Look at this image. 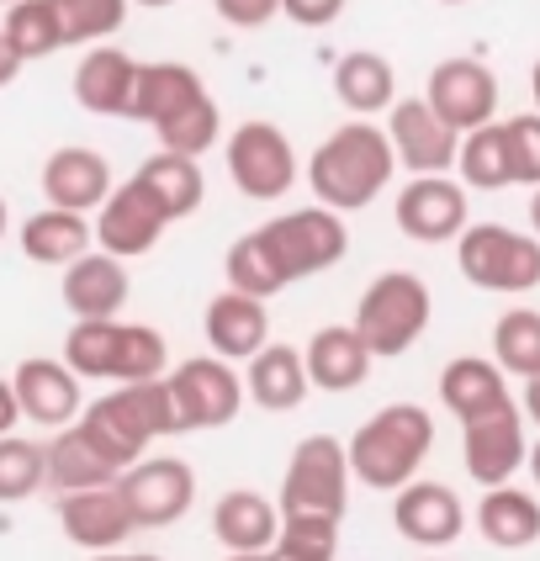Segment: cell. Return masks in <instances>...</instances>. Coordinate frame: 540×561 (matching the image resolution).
<instances>
[{
	"instance_id": "6da1fadb",
	"label": "cell",
	"mask_w": 540,
	"mask_h": 561,
	"mask_svg": "<svg viewBox=\"0 0 540 561\" xmlns=\"http://www.w3.org/2000/svg\"><path fill=\"white\" fill-rule=\"evenodd\" d=\"M398 170L403 164H398V149H392L387 127L355 117V123L334 127L313 149V159H308V186H313L318 207L360 213V207H371L381 191L392 186Z\"/></svg>"
},
{
	"instance_id": "7a4b0ae2",
	"label": "cell",
	"mask_w": 540,
	"mask_h": 561,
	"mask_svg": "<svg viewBox=\"0 0 540 561\" xmlns=\"http://www.w3.org/2000/svg\"><path fill=\"white\" fill-rule=\"evenodd\" d=\"M429 450H435V419H429V408L387 403L349 439V471L371 493H398V488H409L413 477H418Z\"/></svg>"
},
{
	"instance_id": "3957f363",
	"label": "cell",
	"mask_w": 540,
	"mask_h": 561,
	"mask_svg": "<svg viewBox=\"0 0 540 561\" xmlns=\"http://www.w3.org/2000/svg\"><path fill=\"white\" fill-rule=\"evenodd\" d=\"M80 424L95 435V445L117 461V467H133L149 456V445L159 435H181V413H175V392H170V376L159 381H123L117 392L95 398Z\"/></svg>"
},
{
	"instance_id": "277c9868",
	"label": "cell",
	"mask_w": 540,
	"mask_h": 561,
	"mask_svg": "<svg viewBox=\"0 0 540 561\" xmlns=\"http://www.w3.org/2000/svg\"><path fill=\"white\" fill-rule=\"evenodd\" d=\"M429 312H435V297H429V286L413 276V271H381V276L360 291L355 334L366 340V350H371L377 360H398V355H409L413 340L429 329Z\"/></svg>"
},
{
	"instance_id": "5b68a950",
	"label": "cell",
	"mask_w": 540,
	"mask_h": 561,
	"mask_svg": "<svg viewBox=\"0 0 540 561\" xmlns=\"http://www.w3.org/2000/svg\"><path fill=\"white\" fill-rule=\"evenodd\" d=\"M349 445L334 435H308L282 477V519H345L349 503Z\"/></svg>"
},
{
	"instance_id": "8992f818",
	"label": "cell",
	"mask_w": 540,
	"mask_h": 561,
	"mask_svg": "<svg viewBox=\"0 0 540 561\" xmlns=\"http://www.w3.org/2000/svg\"><path fill=\"white\" fill-rule=\"evenodd\" d=\"M456 265L482 291L525 297L540 286V239L508 228V222H472L456 244Z\"/></svg>"
},
{
	"instance_id": "52a82bcc",
	"label": "cell",
	"mask_w": 540,
	"mask_h": 561,
	"mask_svg": "<svg viewBox=\"0 0 540 561\" xmlns=\"http://www.w3.org/2000/svg\"><path fill=\"white\" fill-rule=\"evenodd\" d=\"M260 239H265V250L276 254L286 286H291V280H308V276H323V271H334L349 254L345 213H334V207H297V213H282V218H271L260 228Z\"/></svg>"
},
{
	"instance_id": "ba28073f",
	"label": "cell",
	"mask_w": 540,
	"mask_h": 561,
	"mask_svg": "<svg viewBox=\"0 0 540 561\" xmlns=\"http://www.w3.org/2000/svg\"><path fill=\"white\" fill-rule=\"evenodd\" d=\"M302 175L297 149L276 123H244L228 138V181L250 202H282L291 181Z\"/></svg>"
},
{
	"instance_id": "9c48e42d",
	"label": "cell",
	"mask_w": 540,
	"mask_h": 561,
	"mask_svg": "<svg viewBox=\"0 0 540 561\" xmlns=\"http://www.w3.org/2000/svg\"><path fill=\"white\" fill-rule=\"evenodd\" d=\"M170 392H175V413H181V435L186 430H222L239 419L244 408V376L233 371V360L222 355H191L170 371Z\"/></svg>"
},
{
	"instance_id": "30bf717a",
	"label": "cell",
	"mask_w": 540,
	"mask_h": 561,
	"mask_svg": "<svg viewBox=\"0 0 540 561\" xmlns=\"http://www.w3.org/2000/svg\"><path fill=\"white\" fill-rule=\"evenodd\" d=\"M117 493L138 530H170L196 503V471L181 456H143L117 477Z\"/></svg>"
},
{
	"instance_id": "8fae6325",
	"label": "cell",
	"mask_w": 540,
	"mask_h": 561,
	"mask_svg": "<svg viewBox=\"0 0 540 561\" xmlns=\"http://www.w3.org/2000/svg\"><path fill=\"white\" fill-rule=\"evenodd\" d=\"M525 424L530 419L519 403L493 408L472 424H461V456H467V477L476 488H504V482H514V471H525V461H530Z\"/></svg>"
},
{
	"instance_id": "7c38bea8",
	"label": "cell",
	"mask_w": 540,
	"mask_h": 561,
	"mask_svg": "<svg viewBox=\"0 0 540 561\" xmlns=\"http://www.w3.org/2000/svg\"><path fill=\"white\" fill-rule=\"evenodd\" d=\"M424 101L467 138V133H476V127H487L498 117V75H493L482 59L456 54V59H440L429 69Z\"/></svg>"
},
{
	"instance_id": "4fadbf2b",
	"label": "cell",
	"mask_w": 540,
	"mask_h": 561,
	"mask_svg": "<svg viewBox=\"0 0 540 561\" xmlns=\"http://www.w3.org/2000/svg\"><path fill=\"white\" fill-rule=\"evenodd\" d=\"M387 138L398 149V164L413 175H445L461 159V133L445 123L424 95H409L387 112Z\"/></svg>"
},
{
	"instance_id": "5bb4252c",
	"label": "cell",
	"mask_w": 540,
	"mask_h": 561,
	"mask_svg": "<svg viewBox=\"0 0 540 561\" xmlns=\"http://www.w3.org/2000/svg\"><path fill=\"white\" fill-rule=\"evenodd\" d=\"M467 186L450 175H413L409 186L398 191L392 218L403 228V239L413 244H450L467 233Z\"/></svg>"
},
{
	"instance_id": "9a60e30c",
	"label": "cell",
	"mask_w": 540,
	"mask_h": 561,
	"mask_svg": "<svg viewBox=\"0 0 540 561\" xmlns=\"http://www.w3.org/2000/svg\"><path fill=\"white\" fill-rule=\"evenodd\" d=\"M164 228H170V213L154 202V191L133 175V181H123L101 202V213H95V244L106 254H117V260H133V254L154 250Z\"/></svg>"
},
{
	"instance_id": "2e32d148",
	"label": "cell",
	"mask_w": 540,
	"mask_h": 561,
	"mask_svg": "<svg viewBox=\"0 0 540 561\" xmlns=\"http://www.w3.org/2000/svg\"><path fill=\"white\" fill-rule=\"evenodd\" d=\"M392 525H398V535L409 546L445 551L450 540H461V530H467V508H461V499L445 482L413 477L409 488H398V499H392Z\"/></svg>"
},
{
	"instance_id": "e0dca14e",
	"label": "cell",
	"mask_w": 540,
	"mask_h": 561,
	"mask_svg": "<svg viewBox=\"0 0 540 561\" xmlns=\"http://www.w3.org/2000/svg\"><path fill=\"white\" fill-rule=\"evenodd\" d=\"M117 191L112 181V164L106 154H95L85 144H64L43 159V196L48 207H64V213H101V202Z\"/></svg>"
},
{
	"instance_id": "ac0fdd59",
	"label": "cell",
	"mask_w": 540,
	"mask_h": 561,
	"mask_svg": "<svg viewBox=\"0 0 540 561\" xmlns=\"http://www.w3.org/2000/svg\"><path fill=\"white\" fill-rule=\"evenodd\" d=\"M11 387H16V403H22V419L32 424H48V430H64V424H74L85 408H80V376L69 371V360H54V355H27L16 376H11Z\"/></svg>"
},
{
	"instance_id": "d6986e66",
	"label": "cell",
	"mask_w": 540,
	"mask_h": 561,
	"mask_svg": "<svg viewBox=\"0 0 540 561\" xmlns=\"http://www.w3.org/2000/svg\"><path fill=\"white\" fill-rule=\"evenodd\" d=\"M59 530L80 551H117L138 530L127 514L117 482L112 488H85V493H59Z\"/></svg>"
},
{
	"instance_id": "ffe728a7",
	"label": "cell",
	"mask_w": 540,
	"mask_h": 561,
	"mask_svg": "<svg viewBox=\"0 0 540 561\" xmlns=\"http://www.w3.org/2000/svg\"><path fill=\"white\" fill-rule=\"evenodd\" d=\"M138 69L143 64L112 48V43H95L85 59L74 64V101L91 112V117H133V101H138Z\"/></svg>"
},
{
	"instance_id": "44dd1931",
	"label": "cell",
	"mask_w": 540,
	"mask_h": 561,
	"mask_svg": "<svg viewBox=\"0 0 540 561\" xmlns=\"http://www.w3.org/2000/svg\"><path fill=\"white\" fill-rule=\"evenodd\" d=\"M202 329H207L212 355H222V360H254L271 344V308H265V297H244V291L228 286L222 297L207 302Z\"/></svg>"
},
{
	"instance_id": "7402d4cb",
	"label": "cell",
	"mask_w": 540,
	"mask_h": 561,
	"mask_svg": "<svg viewBox=\"0 0 540 561\" xmlns=\"http://www.w3.org/2000/svg\"><path fill=\"white\" fill-rule=\"evenodd\" d=\"M127 291H133L127 265L106 250L80 254L74 265H64V280H59L64 308L74 312V318H117L123 302H127Z\"/></svg>"
},
{
	"instance_id": "603a6c76",
	"label": "cell",
	"mask_w": 540,
	"mask_h": 561,
	"mask_svg": "<svg viewBox=\"0 0 540 561\" xmlns=\"http://www.w3.org/2000/svg\"><path fill=\"white\" fill-rule=\"evenodd\" d=\"M123 477V467L95 445V435L74 419V424H64L54 430L48 439V488L54 493H85V488H112Z\"/></svg>"
},
{
	"instance_id": "cb8c5ba5",
	"label": "cell",
	"mask_w": 540,
	"mask_h": 561,
	"mask_svg": "<svg viewBox=\"0 0 540 561\" xmlns=\"http://www.w3.org/2000/svg\"><path fill=\"white\" fill-rule=\"evenodd\" d=\"M440 403L461 424H472V419L493 413V408H508L514 398H508L504 366L487 360V355H456L440 371Z\"/></svg>"
},
{
	"instance_id": "d4e9b609",
	"label": "cell",
	"mask_w": 540,
	"mask_h": 561,
	"mask_svg": "<svg viewBox=\"0 0 540 561\" xmlns=\"http://www.w3.org/2000/svg\"><path fill=\"white\" fill-rule=\"evenodd\" d=\"M308 376H313V387L323 392H355L366 376H371V350L366 340L355 334V323H329V329H318L313 340H308Z\"/></svg>"
},
{
	"instance_id": "484cf974",
	"label": "cell",
	"mask_w": 540,
	"mask_h": 561,
	"mask_svg": "<svg viewBox=\"0 0 540 561\" xmlns=\"http://www.w3.org/2000/svg\"><path fill=\"white\" fill-rule=\"evenodd\" d=\"M207 95L202 75L181 59H159V64H143L138 69V101H133V123H149V127H164L175 123L186 106H196Z\"/></svg>"
},
{
	"instance_id": "4316f807",
	"label": "cell",
	"mask_w": 540,
	"mask_h": 561,
	"mask_svg": "<svg viewBox=\"0 0 540 561\" xmlns=\"http://www.w3.org/2000/svg\"><path fill=\"white\" fill-rule=\"evenodd\" d=\"M250 403H260L265 413H291V408L308 403L313 392V376H308V355H297L291 344H265L250 360Z\"/></svg>"
},
{
	"instance_id": "83f0119b",
	"label": "cell",
	"mask_w": 540,
	"mask_h": 561,
	"mask_svg": "<svg viewBox=\"0 0 540 561\" xmlns=\"http://www.w3.org/2000/svg\"><path fill=\"white\" fill-rule=\"evenodd\" d=\"M212 535L228 551H271L282 535V503H271L254 488H233L212 508Z\"/></svg>"
},
{
	"instance_id": "f1b7e54d",
	"label": "cell",
	"mask_w": 540,
	"mask_h": 561,
	"mask_svg": "<svg viewBox=\"0 0 540 561\" xmlns=\"http://www.w3.org/2000/svg\"><path fill=\"white\" fill-rule=\"evenodd\" d=\"M476 530L498 551H525V546L540 540V499L525 493V488H514V482L482 488V499H476Z\"/></svg>"
},
{
	"instance_id": "f546056e",
	"label": "cell",
	"mask_w": 540,
	"mask_h": 561,
	"mask_svg": "<svg viewBox=\"0 0 540 561\" xmlns=\"http://www.w3.org/2000/svg\"><path fill=\"white\" fill-rule=\"evenodd\" d=\"M22 254L32 265H74L80 254H91L95 222H85V213H64V207H43L22 222Z\"/></svg>"
},
{
	"instance_id": "4dcf8cb0",
	"label": "cell",
	"mask_w": 540,
	"mask_h": 561,
	"mask_svg": "<svg viewBox=\"0 0 540 561\" xmlns=\"http://www.w3.org/2000/svg\"><path fill=\"white\" fill-rule=\"evenodd\" d=\"M334 95L345 101L355 117H377L398 106V69L392 59H381L371 48H355L334 64Z\"/></svg>"
},
{
	"instance_id": "1f68e13d",
	"label": "cell",
	"mask_w": 540,
	"mask_h": 561,
	"mask_svg": "<svg viewBox=\"0 0 540 561\" xmlns=\"http://www.w3.org/2000/svg\"><path fill=\"white\" fill-rule=\"evenodd\" d=\"M138 181L154 191V202L170 213V222L191 218L207 196V175H202V159L191 154H175V149H159L138 164Z\"/></svg>"
},
{
	"instance_id": "d6a6232c",
	"label": "cell",
	"mask_w": 540,
	"mask_h": 561,
	"mask_svg": "<svg viewBox=\"0 0 540 561\" xmlns=\"http://www.w3.org/2000/svg\"><path fill=\"white\" fill-rule=\"evenodd\" d=\"M64 360L80 381H117L123 318H74V329L64 334Z\"/></svg>"
},
{
	"instance_id": "836d02e7",
	"label": "cell",
	"mask_w": 540,
	"mask_h": 561,
	"mask_svg": "<svg viewBox=\"0 0 540 561\" xmlns=\"http://www.w3.org/2000/svg\"><path fill=\"white\" fill-rule=\"evenodd\" d=\"M0 32H5V43L22 54V64L48 59V54L69 48V43H64V22H59V11H54V0H16V5H5Z\"/></svg>"
},
{
	"instance_id": "e575fe53",
	"label": "cell",
	"mask_w": 540,
	"mask_h": 561,
	"mask_svg": "<svg viewBox=\"0 0 540 561\" xmlns=\"http://www.w3.org/2000/svg\"><path fill=\"white\" fill-rule=\"evenodd\" d=\"M461 186L467 191H504L514 186V164H508L504 123H487L461 138Z\"/></svg>"
},
{
	"instance_id": "d590c367",
	"label": "cell",
	"mask_w": 540,
	"mask_h": 561,
	"mask_svg": "<svg viewBox=\"0 0 540 561\" xmlns=\"http://www.w3.org/2000/svg\"><path fill=\"white\" fill-rule=\"evenodd\" d=\"M493 360L508 376H540V312L536 308H508L493 323Z\"/></svg>"
},
{
	"instance_id": "8d00e7d4",
	"label": "cell",
	"mask_w": 540,
	"mask_h": 561,
	"mask_svg": "<svg viewBox=\"0 0 540 561\" xmlns=\"http://www.w3.org/2000/svg\"><path fill=\"white\" fill-rule=\"evenodd\" d=\"M222 276H228V286H233V291H244V297H276V291L286 286L282 265H276V254L265 250L260 228L228 244V260H222Z\"/></svg>"
},
{
	"instance_id": "74e56055",
	"label": "cell",
	"mask_w": 540,
	"mask_h": 561,
	"mask_svg": "<svg viewBox=\"0 0 540 561\" xmlns=\"http://www.w3.org/2000/svg\"><path fill=\"white\" fill-rule=\"evenodd\" d=\"M48 488V445L0 435V503H22Z\"/></svg>"
},
{
	"instance_id": "f35d334b",
	"label": "cell",
	"mask_w": 540,
	"mask_h": 561,
	"mask_svg": "<svg viewBox=\"0 0 540 561\" xmlns=\"http://www.w3.org/2000/svg\"><path fill=\"white\" fill-rule=\"evenodd\" d=\"M127 5L133 0H54L64 22V43H106L117 37L127 22Z\"/></svg>"
},
{
	"instance_id": "ab89813d",
	"label": "cell",
	"mask_w": 540,
	"mask_h": 561,
	"mask_svg": "<svg viewBox=\"0 0 540 561\" xmlns=\"http://www.w3.org/2000/svg\"><path fill=\"white\" fill-rule=\"evenodd\" d=\"M154 133H159V149H175V154L202 159L222 138V112H218V101H212V95H202L196 106H186L175 123L154 127Z\"/></svg>"
},
{
	"instance_id": "60d3db41",
	"label": "cell",
	"mask_w": 540,
	"mask_h": 561,
	"mask_svg": "<svg viewBox=\"0 0 540 561\" xmlns=\"http://www.w3.org/2000/svg\"><path fill=\"white\" fill-rule=\"evenodd\" d=\"M340 551V519H282V535L271 546L276 561H334Z\"/></svg>"
},
{
	"instance_id": "b9f144b4",
	"label": "cell",
	"mask_w": 540,
	"mask_h": 561,
	"mask_svg": "<svg viewBox=\"0 0 540 561\" xmlns=\"http://www.w3.org/2000/svg\"><path fill=\"white\" fill-rule=\"evenodd\" d=\"M170 366V344L149 323H123V360H117V381H159Z\"/></svg>"
},
{
	"instance_id": "7bdbcfd3",
	"label": "cell",
	"mask_w": 540,
	"mask_h": 561,
	"mask_svg": "<svg viewBox=\"0 0 540 561\" xmlns=\"http://www.w3.org/2000/svg\"><path fill=\"white\" fill-rule=\"evenodd\" d=\"M508 164H514V186H540V112H519L504 123Z\"/></svg>"
},
{
	"instance_id": "ee69618b",
	"label": "cell",
	"mask_w": 540,
	"mask_h": 561,
	"mask_svg": "<svg viewBox=\"0 0 540 561\" xmlns=\"http://www.w3.org/2000/svg\"><path fill=\"white\" fill-rule=\"evenodd\" d=\"M212 11H218L228 27H265V22H276L282 16V0H212Z\"/></svg>"
},
{
	"instance_id": "f6af8a7d",
	"label": "cell",
	"mask_w": 540,
	"mask_h": 561,
	"mask_svg": "<svg viewBox=\"0 0 540 561\" xmlns=\"http://www.w3.org/2000/svg\"><path fill=\"white\" fill-rule=\"evenodd\" d=\"M282 16H291L297 27H329L345 16V0H282Z\"/></svg>"
},
{
	"instance_id": "bcb514c9",
	"label": "cell",
	"mask_w": 540,
	"mask_h": 561,
	"mask_svg": "<svg viewBox=\"0 0 540 561\" xmlns=\"http://www.w3.org/2000/svg\"><path fill=\"white\" fill-rule=\"evenodd\" d=\"M16 419H22V403H16V387L0 376V435H16Z\"/></svg>"
},
{
	"instance_id": "7dc6e473",
	"label": "cell",
	"mask_w": 540,
	"mask_h": 561,
	"mask_svg": "<svg viewBox=\"0 0 540 561\" xmlns=\"http://www.w3.org/2000/svg\"><path fill=\"white\" fill-rule=\"evenodd\" d=\"M16 75H22V54H16V48L5 43V32H0V91H5Z\"/></svg>"
},
{
	"instance_id": "c3c4849f",
	"label": "cell",
	"mask_w": 540,
	"mask_h": 561,
	"mask_svg": "<svg viewBox=\"0 0 540 561\" xmlns=\"http://www.w3.org/2000/svg\"><path fill=\"white\" fill-rule=\"evenodd\" d=\"M525 419H530V424H536L540 430V376H530V381H525Z\"/></svg>"
},
{
	"instance_id": "681fc988",
	"label": "cell",
	"mask_w": 540,
	"mask_h": 561,
	"mask_svg": "<svg viewBox=\"0 0 540 561\" xmlns=\"http://www.w3.org/2000/svg\"><path fill=\"white\" fill-rule=\"evenodd\" d=\"M525 471H530V482H536V488H540V439H536V445H530V461H525Z\"/></svg>"
},
{
	"instance_id": "f907efd6",
	"label": "cell",
	"mask_w": 540,
	"mask_h": 561,
	"mask_svg": "<svg viewBox=\"0 0 540 561\" xmlns=\"http://www.w3.org/2000/svg\"><path fill=\"white\" fill-rule=\"evenodd\" d=\"M530 233H536V239H540V186L530 191Z\"/></svg>"
},
{
	"instance_id": "816d5d0a",
	"label": "cell",
	"mask_w": 540,
	"mask_h": 561,
	"mask_svg": "<svg viewBox=\"0 0 540 561\" xmlns=\"http://www.w3.org/2000/svg\"><path fill=\"white\" fill-rule=\"evenodd\" d=\"M228 561H276L271 551H228Z\"/></svg>"
},
{
	"instance_id": "f5cc1de1",
	"label": "cell",
	"mask_w": 540,
	"mask_h": 561,
	"mask_svg": "<svg viewBox=\"0 0 540 561\" xmlns=\"http://www.w3.org/2000/svg\"><path fill=\"white\" fill-rule=\"evenodd\" d=\"M11 233V207H5V196H0V239Z\"/></svg>"
},
{
	"instance_id": "db71d44e",
	"label": "cell",
	"mask_w": 540,
	"mask_h": 561,
	"mask_svg": "<svg viewBox=\"0 0 540 561\" xmlns=\"http://www.w3.org/2000/svg\"><path fill=\"white\" fill-rule=\"evenodd\" d=\"M530 95H536V112H540V59H536V69H530Z\"/></svg>"
},
{
	"instance_id": "11a10c76",
	"label": "cell",
	"mask_w": 540,
	"mask_h": 561,
	"mask_svg": "<svg viewBox=\"0 0 540 561\" xmlns=\"http://www.w3.org/2000/svg\"><path fill=\"white\" fill-rule=\"evenodd\" d=\"M91 561H123V557H117V551H95Z\"/></svg>"
},
{
	"instance_id": "9f6ffc18",
	"label": "cell",
	"mask_w": 540,
	"mask_h": 561,
	"mask_svg": "<svg viewBox=\"0 0 540 561\" xmlns=\"http://www.w3.org/2000/svg\"><path fill=\"white\" fill-rule=\"evenodd\" d=\"M123 561H164V557H149V551H138V557H123Z\"/></svg>"
},
{
	"instance_id": "6f0895ef",
	"label": "cell",
	"mask_w": 540,
	"mask_h": 561,
	"mask_svg": "<svg viewBox=\"0 0 540 561\" xmlns=\"http://www.w3.org/2000/svg\"><path fill=\"white\" fill-rule=\"evenodd\" d=\"M138 5H175V0H138Z\"/></svg>"
},
{
	"instance_id": "680465c9",
	"label": "cell",
	"mask_w": 540,
	"mask_h": 561,
	"mask_svg": "<svg viewBox=\"0 0 540 561\" xmlns=\"http://www.w3.org/2000/svg\"><path fill=\"white\" fill-rule=\"evenodd\" d=\"M445 5H467V0H445Z\"/></svg>"
},
{
	"instance_id": "91938a15",
	"label": "cell",
	"mask_w": 540,
	"mask_h": 561,
	"mask_svg": "<svg viewBox=\"0 0 540 561\" xmlns=\"http://www.w3.org/2000/svg\"><path fill=\"white\" fill-rule=\"evenodd\" d=\"M0 5H16V0H0Z\"/></svg>"
},
{
	"instance_id": "94428289",
	"label": "cell",
	"mask_w": 540,
	"mask_h": 561,
	"mask_svg": "<svg viewBox=\"0 0 540 561\" xmlns=\"http://www.w3.org/2000/svg\"><path fill=\"white\" fill-rule=\"evenodd\" d=\"M429 561H440V557H429Z\"/></svg>"
}]
</instances>
